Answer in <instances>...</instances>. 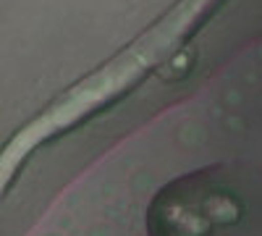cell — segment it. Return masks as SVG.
I'll use <instances>...</instances> for the list:
<instances>
[{
    "mask_svg": "<svg viewBox=\"0 0 262 236\" xmlns=\"http://www.w3.org/2000/svg\"><path fill=\"white\" fill-rule=\"evenodd\" d=\"M236 205L221 186L189 179L165 189L149 212L152 236H212L233 221Z\"/></svg>",
    "mask_w": 262,
    "mask_h": 236,
    "instance_id": "6da1fadb",
    "label": "cell"
}]
</instances>
